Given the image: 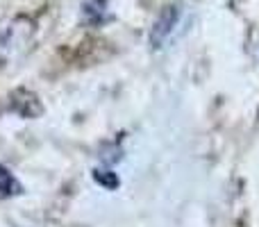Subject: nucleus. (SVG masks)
<instances>
[{"label": "nucleus", "mask_w": 259, "mask_h": 227, "mask_svg": "<svg viewBox=\"0 0 259 227\" xmlns=\"http://www.w3.org/2000/svg\"><path fill=\"white\" fill-rule=\"evenodd\" d=\"M178 21H180V5H168V7L161 9L159 16L152 23V30H150L152 48H161V46L168 41V36L173 34Z\"/></svg>", "instance_id": "obj_1"}, {"label": "nucleus", "mask_w": 259, "mask_h": 227, "mask_svg": "<svg viewBox=\"0 0 259 227\" xmlns=\"http://www.w3.org/2000/svg\"><path fill=\"white\" fill-rule=\"evenodd\" d=\"M18 193H23L21 182L12 175V170L0 164V198H12L18 196Z\"/></svg>", "instance_id": "obj_2"}, {"label": "nucleus", "mask_w": 259, "mask_h": 227, "mask_svg": "<svg viewBox=\"0 0 259 227\" xmlns=\"http://www.w3.org/2000/svg\"><path fill=\"white\" fill-rule=\"evenodd\" d=\"M82 9H84V18H87V21L94 23V25H100V23H105L107 0H87V3L82 5Z\"/></svg>", "instance_id": "obj_3"}, {"label": "nucleus", "mask_w": 259, "mask_h": 227, "mask_svg": "<svg viewBox=\"0 0 259 227\" xmlns=\"http://www.w3.org/2000/svg\"><path fill=\"white\" fill-rule=\"evenodd\" d=\"M105 175H100V170H96V179H98L100 184H105L107 189H116L118 187V179L114 173H109V170H103Z\"/></svg>", "instance_id": "obj_4"}]
</instances>
